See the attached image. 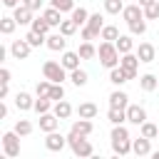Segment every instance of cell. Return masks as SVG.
Instances as JSON below:
<instances>
[{
  "instance_id": "cell-39",
  "label": "cell",
  "mask_w": 159,
  "mask_h": 159,
  "mask_svg": "<svg viewBox=\"0 0 159 159\" xmlns=\"http://www.w3.org/2000/svg\"><path fill=\"white\" fill-rule=\"evenodd\" d=\"M25 40H27L32 47H40V45H45V42H47V37H45V35H37L35 30H30V32L25 35Z\"/></svg>"
},
{
  "instance_id": "cell-43",
  "label": "cell",
  "mask_w": 159,
  "mask_h": 159,
  "mask_svg": "<svg viewBox=\"0 0 159 159\" xmlns=\"http://www.w3.org/2000/svg\"><path fill=\"white\" fill-rule=\"evenodd\" d=\"M50 5L57 7L60 12H72V10H75V2H72V0H50Z\"/></svg>"
},
{
  "instance_id": "cell-28",
  "label": "cell",
  "mask_w": 159,
  "mask_h": 159,
  "mask_svg": "<svg viewBox=\"0 0 159 159\" xmlns=\"http://www.w3.org/2000/svg\"><path fill=\"white\" fill-rule=\"evenodd\" d=\"M107 119H109L112 124H124V122H127V109L109 107V112H107Z\"/></svg>"
},
{
  "instance_id": "cell-32",
  "label": "cell",
  "mask_w": 159,
  "mask_h": 159,
  "mask_svg": "<svg viewBox=\"0 0 159 159\" xmlns=\"http://www.w3.org/2000/svg\"><path fill=\"white\" fill-rule=\"evenodd\" d=\"M52 104H55V102H52L50 97H37V99H35V107H32V109H35L37 114H45V112H50V109H52Z\"/></svg>"
},
{
  "instance_id": "cell-22",
  "label": "cell",
  "mask_w": 159,
  "mask_h": 159,
  "mask_svg": "<svg viewBox=\"0 0 159 159\" xmlns=\"http://www.w3.org/2000/svg\"><path fill=\"white\" fill-rule=\"evenodd\" d=\"M97 112H99V109H97V104H92V102H82V104L77 107V114L84 117V119H94Z\"/></svg>"
},
{
  "instance_id": "cell-36",
  "label": "cell",
  "mask_w": 159,
  "mask_h": 159,
  "mask_svg": "<svg viewBox=\"0 0 159 159\" xmlns=\"http://www.w3.org/2000/svg\"><path fill=\"white\" fill-rule=\"evenodd\" d=\"M72 20H75V22L82 27V25H87V20H89V12H87L84 7H75V10H72Z\"/></svg>"
},
{
  "instance_id": "cell-11",
  "label": "cell",
  "mask_w": 159,
  "mask_h": 159,
  "mask_svg": "<svg viewBox=\"0 0 159 159\" xmlns=\"http://www.w3.org/2000/svg\"><path fill=\"white\" fill-rule=\"evenodd\" d=\"M57 124H60V117H57L55 112H45V114H40V129H42L45 134H47V132H55Z\"/></svg>"
},
{
  "instance_id": "cell-18",
  "label": "cell",
  "mask_w": 159,
  "mask_h": 159,
  "mask_svg": "<svg viewBox=\"0 0 159 159\" xmlns=\"http://www.w3.org/2000/svg\"><path fill=\"white\" fill-rule=\"evenodd\" d=\"M45 45H47V47H50L52 52H62V50L67 47V37H65L62 32H57V35H50Z\"/></svg>"
},
{
  "instance_id": "cell-29",
  "label": "cell",
  "mask_w": 159,
  "mask_h": 159,
  "mask_svg": "<svg viewBox=\"0 0 159 159\" xmlns=\"http://www.w3.org/2000/svg\"><path fill=\"white\" fill-rule=\"evenodd\" d=\"M50 27H52V25H50L42 15H40V17H35V20H32V25H30V30H35L37 35H47V32H50Z\"/></svg>"
},
{
  "instance_id": "cell-42",
  "label": "cell",
  "mask_w": 159,
  "mask_h": 159,
  "mask_svg": "<svg viewBox=\"0 0 159 159\" xmlns=\"http://www.w3.org/2000/svg\"><path fill=\"white\" fill-rule=\"evenodd\" d=\"M144 17L147 20H159V0H154L144 7Z\"/></svg>"
},
{
  "instance_id": "cell-10",
  "label": "cell",
  "mask_w": 159,
  "mask_h": 159,
  "mask_svg": "<svg viewBox=\"0 0 159 159\" xmlns=\"http://www.w3.org/2000/svg\"><path fill=\"white\" fill-rule=\"evenodd\" d=\"M129 80H132V77H129V72H127L122 65H117V67H112V70H109V82H112L114 87H122V84H124V82H129Z\"/></svg>"
},
{
  "instance_id": "cell-48",
  "label": "cell",
  "mask_w": 159,
  "mask_h": 159,
  "mask_svg": "<svg viewBox=\"0 0 159 159\" xmlns=\"http://www.w3.org/2000/svg\"><path fill=\"white\" fill-rule=\"evenodd\" d=\"M80 35H82V40H89V42L94 40V35L89 32V27H87V25H82V32H80Z\"/></svg>"
},
{
  "instance_id": "cell-44",
  "label": "cell",
  "mask_w": 159,
  "mask_h": 159,
  "mask_svg": "<svg viewBox=\"0 0 159 159\" xmlns=\"http://www.w3.org/2000/svg\"><path fill=\"white\" fill-rule=\"evenodd\" d=\"M50 99H52V102H60V99H65V87H62V84H57V82H52Z\"/></svg>"
},
{
  "instance_id": "cell-19",
  "label": "cell",
  "mask_w": 159,
  "mask_h": 159,
  "mask_svg": "<svg viewBox=\"0 0 159 159\" xmlns=\"http://www.w3.org/2000/svg\"><path fill=\"white\" fill-rule=\"evenodd\" d=\"M87 27H89V32H92L94 37H99V32H102V27H104V17H102L99 12H92L89 20H87Z\"/></svg>"
},
{
  "instance_id": "cell-50",
  "label": "cell",
  "mask_w": 159,
  "mask_h": 159,
  "mask_svg": "<svg viewBox=\"0 0 159 159\" xmlns=\"http://www.w3.org/2000/svg\"><path fill=\"white\" fill-rule=\"evenodd\" d=\"M10 94V84H2V89H0V99H5Z\"/></svg>"
},
{
  "instance_id": "cell-16",
  "label": "cell",
  "mask_w": 159,
  "mask_h": 159,
  "mask_svg": "<svg viewBox=\"0 0 159 159\" xmlns=\"http://www.w3.org/2000/svg\"><path fill=\"white\" fill-rule=\"evenodd\" d=\"M15 107H17L20 112H27V109H32V107H35V99H32V94H30V92H17V94H15Z\"/></svg>"
},
{
  "instance_id": "cell-4",
  "label": "cell",
  "mask_w": 159,
  "mask_h": 159,
  "mask_svg": "<svg viewBox=\"0 0 159 159\" xmlns=\"http://www.w3.org/2000/svg\"><path fill=\"white\" fill-rule=\"evenodd\" d=\"M2 152H5V157H10V159H15V157L20 154V134H17L15 129L2 134Z\"/></svg>"
},
{
  "instance_id": "cell-40",
  "label": "cell",
  "mask_w": 159,
  "mask_h": 159,
  "mask_svg": "<svg viewBox=\"0 0 159 159\" xmlns=\"http://www.w3.org/2000/svg\"><path fill=\"white\" fill-rule=\"evenodd\" d=\"M50 89H52V82L45 77L42 82H37V87H35V94H37V97H50Z\"/></svg>"
},
{
  "instance_id": "cell-6",
  "label": "cell",
  "mask_w": 159,
  "mask_h": 159,
  "mask_svg": "<svg viewBox=\"0 0 159 159\" xmlns=\"http://www.w3.org/2000/svg\"><path fill=\"white\" fill-rule=\"evenodd\" d=\"M30 50H32V45L22 37V40H12V45H10V55L15 57V60H27L30 57Z\"/></svg>"
},
{
  "instance_id": "cell-34",
  "label": "cell",
  "mask_w": 159,
  "mask_h": 159,
  "mask_svg": "<svg viewBox=\"0 0 159 159\" xmlns=\"http://www.w3.org/2000/svg\"><path fill=\"white\" fill-rule=\"evenodd\" d=\"M124 10V2L122 0H104V12L107 15H119Z\"/></svg>"
},
{
  "instance_id": "cell-12",
  "label": "cell",
  "mask_w": 159,
  "mask_h": 159,
  "mask_svg": "<svg viewBox=\"0 0 159 159\" xmlns=\"http://www.w3.org/2000/svg\"><path fill=\"white\" fill-rule=\"evenodd\" d=\"M122 17H124V20H127V25H129V22H134V20L144 17V7H142L139 2H134V5H124V10H122Z\"/></svg>"
},
{
  "instance_id": "cell-31",
  "label": "cell",
  "mask_w": 159,
  "mask_h": 159,
  "mask_svg": "<svg viewBox=\"0 0 159 159\" xmlns=\"http://www.w3.org/2000/svg\"><path fill=\"white\" fill-rule=\"evenodd\" d=\"M117 37H119V30L114 25H104L99 32V40H107V42H117Z\"/></svg>"
},
{
  "instance_id": "cell-30",
  "label": "cell",
  "mask_w": 159,
  "mask_h": 159,
  "mask_svg": "<svg viewBox=\"0 0 159 159\" xmlns=\"http://www.w3.org/2000/svg\"><path fill=\"white\" fill-rule=\"evenodd\" d=\"M70 80H72V84H75V87H84V84H87V80H89V75H87L84 70H80V67H77V70H72V72H70Z\"/></svg>"
},
{
  "instance_id": "cell-14",
  "label": "cell",
  "mask_w": 159,
  "mask_h": 159,
  "mask_svg": "<svg viewBox=\"0 0 159 159\" xmlns=\"http://www.w3.org/2000/svg\"><path fill=\"white\" fill-rule=\"evenodd\" d=\"M92 122L89 119H84V117H80V119H75L72 122V127H70V132H75V134H80V137H89L92 134Z\"/></svg>"
},
{
  "instance_id": "cell-26",
  "label": "cell",
  "mask_w": 159,
  "mask_h": 159,
  "mask_svg": "<svg viewBox=\"0 0 159 159\" xmlns=\"http://www.w3.org/2000/svg\"><path fill=\"white\" fill-rule=\"evenodd\" d=\"M157 84H159V80H157L154 75H149V72L139 77V87H142L144 92H154V89H157Z\"/></svg>"
},
{
  "instance_id": "cell-5",
  "label": "cell",
  "mask_w": 159,
  "mask_h": 159,
  "mask_svg": "<svg viewBox=\"0 0 159 159\" xmlns=\"http://www.w3.org/2000/svg\"><path fill=\"white\" fill-rule=\"evenodd\" d=\"M67 144H70L67 137H62L57 129H55V132H47V137H45V147H47L50 152H62Z\"/></svg>"
},
{
  "instance_id": "cell-49",
  "label": "cell",
  "mask_w": 159,
  "mask_h": 159,
  "mask_svg": "<svg viewBox=\"0 0 159 159\" xmlns=\"http://www.w3.org/2000/svg\"><path fill=\"white\" fill-rule=\"evenodd\" d=\"M20 2H22V0H2V5H5V7H17Z\"/></svg>"
},
{
  "instance_id": "cell-3",
  "label": "cell",
  "mask_w": 159,
  "mask_h": 159,
  "mask_svg": "<svg viewBox=\"0 0 159 159\" xmlns=\"http://www.w3.org/2000/svg\"><path fill=\"white\" fill-rule=\"evenodd\" d=\"M42 75H45L50 82H57V84H62V82L67 80V70L62 67V62H55V60H47V62L42 65Z\"/></svg>"
},
{
  "instance_id": "cell-20",
  "label": "cell",
  "mask_w": 159,
  "mask_h": 159,
  "mask_svg": "<svg viewBox=\"0 0 159 159\" xmlns=\"http://www.w3.org/2000/svg\"><path fill=\"white\" fill-rule=\"evenodd\" d=\"M80 60H82V57H80V52H65L60 62H62V67H65L67 72H72V70H77V67H80Z\"/></svg>"
},
{
  "instance_id": "cell-51",
  "label": "cell",
  "mask_w": 159,
  "mask_h": 159,
  "mask_svg": "<svg viewBox=\"0 0 159 159\" xmlns=\"http://www.w3.org/2000/svg\"><path fill=\"white\" fill-rule=\"evenodd\" d=\"M0 117H7V104H5V102L0 104Z\"/></svg>"
},
{
  "instance_id": "cell-8",
  "label": "cell",
  "mask_w": 159,
  "mask_h": 159,
  "mask_svg": "<svg viewBox=\"0 0 159 159\" xmlns=\"http://www.w3.org/2000/svg\"><path fill=\"white\" fill-rule=\"evenodd\" d=\"M139 62H142V60H139L137 55H132V52H124V55L119 57V65H122V67H124V70L129 72V77H132V80L137 77V70H139Z\"/></svg>"
},
{
  "instance_id": "cell-9",
  "label": "cell",
  "mask_w": 159,
  "mask_h": 159,
  "mask_svg": "<svg viewBox=\"0 0 159 159\" xmlns=\"http://www.w3.org/2000/svg\"><path fill=\"white\" fill-rule=\"evenodd\" d=\"M12 17L17 20V25H32V20H35L32 17V10L27 5H22V2L17 7H12Z\"/></svg>"
},
{
  "instance_id": "cell-47",
  "label": "cell",
  "mask_w": 159,
  "mask_h": 159,
  "mask_svg": "<svg viewBox=\"0 0 159 159\" xmlns=\"http://www.w3.org/2000/svg\"><path fill=\"white\" fill-rule=\"evenodd\" d=\"M0 82H2V84H10V70H7V67L0 70Z\"/></svg>"
},
{
  "instance_id": "cell-41",
  "label": "cell",
  "mask_w": 159,
  "mask_h": 159,
  "mask_svg": "<svg viewBox=\"0 0 159 159\" xmlns=\"http://www.w3.org/2000/svg\"><path fill=\"white\" fill-rule=\"evenodd\" d=\"M142 137H147V139L159 137V127H157V124H152V122H144V124H142Z\"/></svg>"
},
{
  "instance_id": "cell-1",
  "label": "cell",
  "mask_w": 159,
  "mask_h": 159,
  "mask_svg": "<svg viewBox=\"0 0 159 159\" xmlns=\"http://www.w3.org/2000/svg\"><path fill=\"white\" fill-rule=\"evenodd\" d=\"M119 50H117V45L114 42H102L99 45V50H97V57H99V65L102 67H107V70H112V67H117L119 65Z\"/></svg>"
},
{
  "instance_id": "cell-25",
  "label": "cell",
  "mask_w": 159,
  "mask_h": 159,
  "mask_svg": "<svg viewBox=\"0 0 159 159\" xmlns=\"http://www.w3.org/2000/svg\"><path fill=\"white\" fill-rule=\"evenodd\" d=\"M77 52H80V57H82V60H94V57H97V47H94L89 40H84V42L80 45V50H77Z\"/></svg>"
},
{
  "instance_id": "cell-2",
  "label": "cell",
  "mask_w": 159,
  "mask_h": 159,
  "mask_svg": "<svg viewBox=\"0 0 159 159\" xmlns=\"http://www.w3.org/2000/svg\"><path fill=\"white\" fill-rule=\"evenodd\" d=\"M67 142H70V147H72V154H75V157H80V159H84V157H92V154H94V147H92V142H89L87 137H80V134L70 132V134H67Z\"/></svg>"
},
{
  "instance_id": "cell-46",
  "label": "cell",
  "mask_w": 159,
  "mask_h": 159,
  "mask_svg": "<svg viewBox=\"0 0 159 159\" xmlns=\"http://www.w3.org/2000/svg\"><path fill=\"white\" fill-rule=\"evenodd\" d=\"M42 2H45V0H22V5H27L32 12H35V10H40V7H42Z\"/></svg>"
},
{
  "instance_id": "cell-17",
  "label": "cell",
  "mask_w": 159,
  "mask_h": 159,
  "mask_svg": "<svg viewBox=\"0 0 159 159\" xmlns=\"http://www.w3.org/2000/svg\"><path fill=\"white\" fill-rule=\"evenodd\" d=\"M109 107L127 109V107H129V97H127V92H122V89H114V92L109 94Z\"/></svg>"
},
{
  "instance_id": "cell-35",
  "label": "cell",
  "mask_w": 159,
  "mask_h": 159,
  "mask_svg": "<svg viewBox=\"0 0 159 159\" xmlns=\"http://www.w3.org/2000/svg\"><path fill=\"white\" fill-rule=\"evenodd\" d=\"M15 27H17V20H15V17H2V20H0V32H2V35H12Z\"/></svg>"
},
{
  "instance_id": "cell-21",
  "label": "cell",
  "mask_w": 159,
  "mask_h": 159,
  "mask_svg": "<svg viewBox=\"0 0 159 159\" xmlns=\"http://www.w3.org/2000/svg\"><path fill=\"white\" fill-rule=\"evenodd\" d=\"M42 17H45V20H47L52 27H60V22H62V12H60L57 7H52V5H50V7H45Z\"/></svg>"
},
{
  "instance_id": "cell-13",
  "label": "cell",
  "mask_w": 159,
  "mask_h": 159,
  "mask_svg": "<svg viewBox=\"0 0 159 159\" xmlns=\"http://www.w3.org/2000/svg\"><path fill=\"white\" fill-rule=\"evenodd\" d=\"M137 57H139L144 65L154 62V57H157V50H154V45H149V42H139V47H137Z\"/></svg>"
},
{
  "instance_id": "cell-38",
  "label": "cell",
  "mask_w": 159,
  "mask_h": 159,
  "mask_svg": "<svg viewBox=\"0 0 159 159\" xmlns=\"http://www.w3.org/2000/svg\"><path fill=\"white\" fill-rule=\"evenodd\" d=\"M129 32H132V35H144V32H147V20L139 17V20H134V22H129Z\"/></svg>"
},
{
  "instance_id": "cell-37",
  "label": "cell",
  "mask_w": 159,
  "mask_h": 159,
  "mask_svg": "<svg viewBox=\"0 0 159 159\" xmlns=\"http://www.w3.org/2000/svg\"><path fill=\"white\" fill-rule=\"evenodd\" d=\"M15 132H17L20 137L32 134V122H27V119H17V122H15Z\"/></svg>"
},
{
  "instance_id": "cell-33",
  "label": "cell",
  "mask_w": 159,
  "mask_h": 159,
  "mask_svg": "<svg viewBox=\"0 0 159 159\" xmlns=\"http://www.w3.org/2000/svg\"><path fill=\"white\" fill-rule=\"evenodd\" d=\"M77 27H80V25H77V22H75L72 17H70V20H62V22H60V32H62L65 37H72V35L77 32Z\"/></svg>"
},
{
  "instance_id": "cell-45",
  "label": "cell",
  "mask_w": 159,
  "mask_h": 159,
  "mask_svg": "<svg viewBox=\"0 0 159 159\" xmlns=\"http://www.w3.org/2000/svg\"><path fill=\"white\" fill-rule=\"evenodd\" d=\"M112 139H129L127 127H124V124H114V129H112Z\"/></svg>"
},
{
  "instance_id": "cell-24",
  "label": "cell",
  "mask_w": 159,
  "mask_h": 159,
  "mask_svg": "<svg viewBox=\"0 0 159 159\" xmlns=\"http://www.w3.org/2000/svg\"><path fill=\"white\" fill-rule=\"evenodd\" d=\"M114 45H117V50H119L122 55H124V52H132V50H134V40H132V35H119Z\"/></svg>"
},
{
  "instance_id": "cell-23",
  "label": "cell",
  "mask_w": 159,
  "mask_h": 159,
  "mask_svg": "<svg viewBox=\"0 0 159 159\" xmlns=\"http://www.w3.org/2000/svg\"><path fill=\"white\" fill-rule=\"evenodd\" d=\"M112 152L114 154H129L132 152V139H112Z\"/></svg>"
},
{
  "instance_id": "cell-15",
  "label": "cell",
  "mask_w": 159,
  "mask_h": 159,
  "mask_svg": "<svg viewBox=\"0 0 159 159\" xmlns=\"http://www.w3.org/2000/svg\"><path fill=\"white\" fill-rule=\"evenodd\" d=\"M152 139H147V137H139V139H132V152L137 154V157H147V154H152V144H149Z\"/></svg>"
},
{
  "instance_id": "cell-7",
  "label": "cell",
  "mask_w": 159,
  "mask_h": 159,
  "mask_svg": "<svg viewBox=\"0 0 159 159\" xmlns=\"http://www.w3.org/2000/svg\"><path fill=\"white\" fill-rule=\"evenodd\" d=\"M127 122L142 127V124L147 122V112H144V107H142V104H129V107H127Z\"/></svg>"
},
{
  "instance_id": "cell-52",
  "label": "cell",
  "mask_w": 159,
  "mask_h": 159,
  "mask_svg": "<svg viewBox=\"0 0 159 159\" xmlns=\"http://www.w3.org/2000/svg\"><path fill=\"white\" fill-rule=\"evenodd\" d=\"M137 2H139L142 7H147V5H149V2H154V0H137Z\"/></svg>"
},
{
  "instance_id": "cell-27",
  "label": "cell",
  "mask_w": 159,
  "mask_h": 159,
  "mask_svg": "<svg viewBox=\"0 0 159 159\" xmlns=\"http://www.w3.org/2000/svg\"><path fill=\"white\" fill-rule=\"evenodd\" d=\"M52 112H55L60 119H67V117L72 114V104H70V102H65V99H60V102H55Z\"/></svg>"
}]
</instances>
